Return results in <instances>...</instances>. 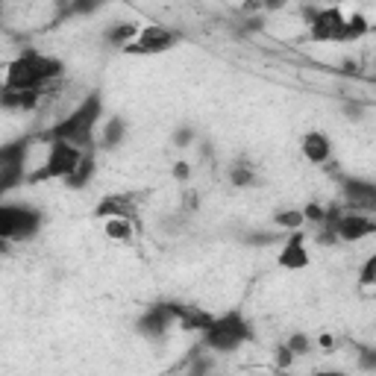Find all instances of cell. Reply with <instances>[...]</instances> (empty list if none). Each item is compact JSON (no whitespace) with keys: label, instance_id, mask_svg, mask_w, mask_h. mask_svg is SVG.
Returning <instances> with one entry per match:
<instances>
[{"label":"cell","instance_id":"17","mask_svg":"<svg viewBox=\"0 0 376 376\" xmlns=\"http://www.w3.org/2000/svg\"><path fill=\"white\" fill-rule=\"evenodd\" d=\"M230 179H232V186H235V188H250V186L256 183L253 165H247V162H235V165H232V171H230Z\"/></svg>","mask_w":376,"mask_h":376},{"label":"cell","instance_id":"25","mask_svg":"<svg viewBox=\"0 0 376 376\" xmlns=\"http://www.w3.org/2000/svg\"><path fill=\"white\" fill-rule=\"evenodd\" d=\"M285 9V0H262V12H279Z\"/></svg>","mask_w":376,"mask_h":376},{"label":"cell","instance_id":"26","mask_svg":"<svg viewBox=\"0 0 376 376\" xmlns=\"http://www.w3.org/2000/svg\"><path fill=\"white\" fill-rule=\"evenodd\" d=\"M318 344H321V350H335V338L329 335V333H323V335L318 338Z\"/></svg>","mask_w":376,"mask_h":376},{"label":"cell","instance_id":"12","mask_svg":"<svg viewBox=\"0 0 376 376\" xmlns=\"http://www.w3.org/2000/svg\"><path fill=\"white\" fill-rule=\"evenodd\" d=\"M95 168H97V159H95V150H85L83 153V159L74 165V171L62 179L65 183V188H71V191H80V188H85L88 183H92V176H95Z\"/></svg>","mask_w":376,"mask_h":376},{"label":"cell","instance_id":"1","mask_svg":"<svg viewBox=\"0 0 376 376\" xmlns=\"http://www.w3.org/2000/svg\"><path fill=\"white\" fill-rule=\"evenodd\" d=\"M65 65L56 56H44L39 50H24L6 65L4 88H48L56 80H62Z\"/></svg>","mask_w":376,"mask_h":376},{"label":"cell","instance_id":"9","mask_svg":"<svg viewBox=\"0 0 376 376\" xmlns=\"http://www.w3.org/2000/svg\"><path fill=\"white\" fill-rule=\"evenodd\" d=\"M279 265L285 270H303L309 265V250H306L303 230H291L288 235H285L282 250H279Z\"/></svg>","mask_w":376,"mask_h":376},{"label":"cell","instance_id":"3","mask_svg":"<svg viewBox=\"0 0 376 376\" xmlns=\"http://www.w3.org/2000/svg\"><path fill=\"white\" fill-rule=\"evenodd\" d=\"M250 338V326L238 312L215 314L212 323L203 329V341L209 350L215 353H235L242 344Z\"/></svg>","mask_w":376,"mask_h":376},{"label":"cell","instance_id":"24","mask_svg":"<svg viewBox=\"0 0 376 376\" xmlns=\"http://www.w3.org/2000/svg\"><path fill=\"white\" fill-rule=\"evenodd\" d=\"M294 358H297V356L282 344V347L277 350V368H291V365H294Z\"/></svg>","mask_w":376,"mask_h":376},{"label":"cell","instance_id":"20","mask_svg":"<svg viewBox=\"0 0 376 376\" xmlns=\"http://www.w3.org/2000/svg\"><path fill=\"white\" fill-rule=\"evenodd\" d=\"M358 282H362V288H373V282H376V256L365 259V267H362V274H358Z\"/></svg>","mask_w":376,"mask_h":376},{"label":"cell","instance_id":"8","mask_svg":"<svg viewBox=\"0 0 376 376\" xmlns=\"http://www.w3.org/2000/svg\"><path fill=\"white\" fill-rule=\"evenodd\" d=\"M176 306L179 303H162V306H153L150 312L141 314V321H139V333L144 338H165V333H168V326L176 321Z\"/></svg>","mask_w":376,"mask_h":376},{"label":"cell","instance_id":"22","mask_svg":"<svg viewBox=\"0 0 376 376\" xmlns=\"http://www.w3.org/2000/svg\"><path fill=\"white\" fill-rule=\"evenodd\" d=\"M171 176L176 179V183H188V179H191V165H188L186 159L174 162V168H171Z\"/></svg>","mask_w":376,"mask_h":376},{"label":"cell","instance_id":"7","mask_svg":"<svg viewBox=\"0 0 376 376\" xmlns=\"http://www.w3.org/2000/svg\"><path fill=\"white\" fill-rule=\"evenodd\" d=\"M341 27H344V12L338 6H321V12L312 18V24H306V36L312 41H341Z\"/></svg>","mask_w":376,"mask_h":376},{"label":"cell","instance_id":"5","mask_svg":"<svg viewBox=\"0 0 376 376\" xmlns=\"http://www.w3.org/2000/svg\"><path fill=\"white\" fill-rule=\"evenodd\" d=\"M176 41H179V33L171 29L168 24H147V27L139 29V36H135L121 50L130 53V56H156V53L171 50Z\"/></svg>","mask_w":376,"mask_h":376},{"label":"cell","instance_id":"16","mask_svg":"<svg viewBox=\"0 0 376 376\" xmlns=\"http://www.w3.org/2000/svg\"><path fill=\"white\" fill-rule=\"evenodd\" d=\"M124 132H127V121L124 118H109L106 127H103L100 132V147H115V144H121L124 141Z\"/></svg>","mask_w":376,"mask_h":376},{"label":"cell","instance_id":"13","mask_svg":"<svg viewBox=\"0 0 376 376\" xmlns=\"http://www.w3.org/2000/svg\"><path fill=\"white\" fill-rule=\"evenodd\" d=\"M103 235H106L109 242H118V244L132 242V235H135L132 218H103Z\"/></svg>","mask_w":376,"mask_h":376},{"label":"cell","instance_id":"4","mask_svg":"<svg viewBox=\"0 0 376 376\" xmlns=\"http://www.w3.org/2000/svg\"><path fill=\"white\" fill-rule=\"evenodd\" d=\"M41 227V215L29 206L0 203V238L4 242H27Z\"/></svg>","mask_w":376,"mask_h":376},{"label":"cell","instance_id":"6","mask_svg":"<svg viewBox=\"0 0 376 376\" xmlns=\"http://www.w3.org/2000/svg\"><path fill=\"white\" fill-rule=\"evenodd\" d=\"M85 150L71 144V141H62V139H50V150H48V162H44V168L39 174L36 183H44V179H65L74 165L83 159Z\"/></svg>","mask_w":376,"mask_h":376},{"label":"cell","instance_id":"15","mask_svg":"<svg viewBox=\"0 0 376 376\" xmlns=\"http://www.w3.org/2000/svg\"><path fill=\"white\" fill-rule=\"evenodd\" d=\"M370 33V24L365 15H344V27H341V41H358V39H365Z\"/></svg>","mask_w":376,"mask_h":376},{"label":"cell","instance_id":"2","mask_svg":"<svg viewBox=\"0 0 376 376\" xmlns=\"http://www.w3.org/2000/svg\"><path fill=\"white\" fill-rule=\"evenodd\" d=\"M100 112H103V103L97 95H88L80 106H74L68 115H62L59 121L44 132L48 139H62L71 141L83 150H92L95 147V127L100 121Z\"/></svg>","mask_w":376,"mask_h":376},{"label":"cell","instance_id":"11","mask_svg":"<svg viewBox=\"0 0 376 376\" xmlns=\"http://www.w3.org/2000/svg\"><path fill=\"white\" fill-rule=\"evenodd\" d=\"M300 150H303V156L312 165H326L329 156H333V141H329V135H323L321 130H312L300 139Z\"/></svg>","mask_w":376,"mask_h":376},{"label":"cell","instance_id":"23","mask_svg":"<svg viewBox=\"0 0 376 376\" xmlns=\"http://www.w3.org/2000/svg\"><path fill=\"white\" fill-rule=\"evenodd\" d=\"M174 144H176V147L194 144V130H191V127H179V130L174 132Z\"/></svg>","mask_w":376,"mask_h":376},{"label":"cell","instance_id":"14","mask_svg":"<svg viewBox=\"0 0 376 376\" xmlns=\"http://www.w3.org/2000/svg\"><path fill=\"white\" fill-rule=\"evenodd\" d=\"M139 29L141 24H135V21H121V24H112L106 33H103V39H106L112 48H127V44L139 36Z\"/></svg>","mask_w":376,"mask_h":376},{"label":"cell","instance_id":"19","mask_svg":"<svg viewBox=\"0 0 376 376\" xmlns=\"http://www.w3.org/2000/svg\"><path fill=\"white\" fill-rule=\"evenodd\" d=\"M285 347H288L294 356H306L312 350V338L306 333H291L288 341H285Z\"/></svg>","mask_w":376,"mask_h":376},{"label":"cell","instance_id":"10","mask_svg":"<svg viewBox=\"0 0 376 376\" xmlns=\"http://www.w3.org/2000/svg\"><path fill=\"white\" fill-rule=\"evenodd\" d=\"M135 194H124V191H112L106 194L97 206H95V218H135Z\"/></svg>","mask_w":376,"mask_h":376},{"label":"cell","instance_id":"21","mask_svg":"<svg viewBox=\"0 0 376 376\" xmlns=\"http://www.w3.org/2000/svg\"><path fill=\"white\" fill-rule=\"evenodd\" d=\"M300 212H303V218L309 223H323V218H326V209L318 203H306V209H300Z\"/></svg>","mask_w":376,"mask_h":376},{"label":"cell","instance_id":"18","mask_svg":"<svg viewBox=\"0 0 376 376\" xmlns=\"http://www.w3.org/2000/svg\"><path fill=\"white\" fill-rule=\"evenodd\" d=\"M274 221H277V227H282V230H303V223H306V218H303L300 209H285V212H277Z\"/></svg>","mask_w":376,"mask_h":376}]
</instances>
